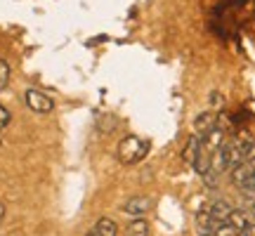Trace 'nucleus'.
Returning <instances> with one entry per match:
<instances>
[{"label": "nucleus", "mask_w": 255, "mask_h": 236, "mask_svg": "<svg viewBox=\"0 0 255 236\" xmlns=\"http://www.w3.org/2000/svg\"><path fill=\"white\" fill-rule=\"evenodd\" d=\"M149 139H142L137 135H128L119 142V149H116V156H119L121 163L126 165H135L139 163L146 154H149Z\"/></svg>", "instance_id": "nucleus-1"}, {"label": "nucleus", "mask_w": 255, "mask_h": 236, "mask_svg": "<svg viewBox=\"0 0 255 236\" xmlns=\"http://www.w3.org/2000/svg\"><path fill=\"white\" fill-rule=\"evenodd\" d=\"M24 102H26L28 109L36 111V114H50V111L55 109V100L47 97L45 92L33 90V88H28V90L24 92Z\"/></svg>", "instance_id": "nucleus-2"}, {"label": "nucleus", "mask_w": 255, "mask_h": 236, "mask_svg": "<svg viewBox=\"0 0 255 236\" xmlns=\"http://www.w3.org/2000/svg\"><path fill=\"white\" fill-rule=\"evenodd\" d=\"M151 206H154V201L149 199V196H132V199L126 201L123 210H126V215H130V218H144L146 213L151 210Z\"/></svg>", "instance_id": "nucleus-3"}, {"label": "nucleus", "mask_w": 255, "mask_h": 236, "mask_svg": "<svg viewBox=\"0 0 255 236\" xmlns=\"http://www.w3.org/2000/svg\"><path fill=\"white\" fill-rule=\"evenodd\" d=\"M213 127H218V116L213 111H203V114H199V116L194 118V132L196 135L206 137Z\"/></svg>", "instance_id": "nucleus-4"}, {"label": "nucleus", "mask_w": 255, "mask_h": 236, "mask_svg": "<svg viewBox=\"0 0 255 236\" xmlns=\"http://www.w3.org/2000/svg\"><path fill=\"white\" fill-rule=\"evenodd\" d=\"M229 173H232V177H229V180H232V184L241 189V187H244V184H246V182L251 180V177H253V173H255V163H248V161H244L241 165L232 168Z\"/></svg>", "instance_id": "nucleus-5"}, {"label": "nucleus", "mask_w": 255, "mask_h": 236, "mask_svg": "<svg viewBox=\"0 0 255 236\" xmlns=\"http://www.w3.org/2000/svg\"><path fill=\"white\" fill-rule=\"evenodd\" d=\"M206 210L210 213V218L215 220V222H220V225H222V222H227L229 213H232V206H229L225 199H213L208 206H206Z\"/></svg>", "instance_id": "nucleus-6"}, {"label": "nucleus", "mask_w": 255, "mask_h": 236, "mask_svg": "<svg viewBox=\"0 0 255 236\" xmlns=\"http://www.w3.org/2000/svg\"><path fill=\"white\" fill-rule=\"evenodd\" d=\"M88 236H119V225H116V220L111 218H100L92 225Z\"/></svg>", "instance_id": "nucleus-7"}, {"label": "nucleus", "mask_w": 255, "mask_h": 236, "mask_svg": "<svg viewBox=\"0 0 255 236\" xmlns=\"http://www.w3.org/2000/svg\"><path fill=\"white\" fill-rule=\"evenodd\" d=\"M218 225L220 222H215V220L210 218V213L206 208L199 210V215H196V232H199V236H213Z\"/></svg>", "instance_id": "nucleus-8"}, {"label": "nucleus", "mask_w": 255, "mask_h": 236, "mask_svg": "<svg viewBox=\"0 0 255 236\" xmlns=\"http://www.w3.org/2000/svg\"><path fill=\"white\" fill-rule=\"evenodd\" d=\"M201 142H203V149L208 154H213L215 149H220V146L225 144V130L222 127H213L206 137H201Z\"/></svg>", "instance_id": "nucleus-9"}, {"label": "nucleus", "mask_w": 255, "mask_h": 236, "mask_svg": "<svg viewBox=\"0 0 255 236\" xmlns=\"http://www.w3.org/2000/svg\"><path fill=\"white\" fill-rule=\"evenodd\" d=\"M201 146H203V142H201L199 135H191L189 139H187V144H184V149H182V161L184 163H189V165L194 163V158L199 156Z\"/></svg>", "instance_id": "nucleus-10"}, {"label": "nucleus", "mask_w": 255, "mask_h": 236, "mask_svg": "<svg viewBox=\"0 0 255 236\" xmlns=\"http://www.w3.org/2000/svg\"><path fill=\"white\" fill-rule=\"evenodd\" d=\"M227 222L239 232V229H244V227H248V225H251V215H248L246 210H241V208H232Z\"/></svg>", "instance_id": "nucleus-11"}, {"label": "nucleus", "mask_w": 255, "mask_h": 236, "mask_svg": "<svg viewBox=\"0 0 255 236\" xmlns=\"http://www.w3.org/2000/svg\"><path fill=\"white\" fill-rule=\"evenodd\" d=\"M126 236H149V222L144 218L132 220L126 227Z\"/></svg>", "instance_id": "nucleus-12"}, {"label": "nucleus", "mask_w": 255, "mask_h": 236, "mask_svg": "<svg viewBox=\"0 0 255 236\" xmlns=\"http://www.w3.org/2000/svg\"><path fill=\"white\" fill-rule=\"evenodd\" d=\"M191 165H194V170H196L199 175H203V173H206V170L210 168V154L206 151V149H203V146H201L199 156L194 158V163H191Z\"/></svg>", "instance_id": "nucleus-13"}, {"label": "nucleus", "mask_w": 255, "mask_h": 236, "mask_svg": "<svg viewBox=\"0 0 255 236\" xmlns=\"http://www.w3.org/2000/svg\"><path fill=\"white\" fill-rule=\"evenodd\" d=\"M201 180H203V184H206L208 189H215V187H218V184H220V175L215 173L213 168H208L206 173L201 175Z\"/></svg>", "instance_id": "nucleus-14"}, {"label": "nucleus", "mask_w": 255, "mask_h": 236, "mask_svg": "<svg viewBox=\"0 0 255 236\" xmlns=\"http://www.w3.org/2000/svg\"><path fill=\"white\" fill-rule=\"evenodd\" d=\"M9 83V64L5 59H0V90H5Z\"/></svg>", "instance_id": "nucleus-15"}, {"label": "nucleus", "mask_w": 255, "mask_h": 236, "mask_svg": "<svg viewBox=\"0 0 255 236\" xmlns=\"http://www.w3.org/2000/svg\"><path fill=\"white\" fill-rule=\"evenodd\" d=\"M213 236H237V229L232 227L229 222H222V225H218V227H215Z\"/></svg>", "instance_id": "nucleus-16"}, {"label": "nucleus", "mask_w": 255, "mask_h": 236, "mask_svg": "<svg viewBox=\"0 0 255 236\" xmlns=\"http://www.w3.org/2000/svg\"><path fill=\"white\" fill-rule=\"evenodd\" d=\"M208 102H210V109H222L225 107V95L222 92H210V97H208Z\"/></svg>", "instance_id": "nucleus-17"}, {"label": "nucleus", "mask_w": 255, "mask_h": 236, "mask_svg": "<svg viewBox=\"0 0 255 236\" xmlns=\"http://www.w3.org/2000/svg\"><path fill=\"white\" fill-rule=\"evenodd\" d=\"M9 120H12V114H9V111L0 104V130H2V127H7Z\"/></svg>", "instance_id": "nucleus-18"}, {"label": "nucleus", "mask_w": 255, "mask_h": 236, "mask_svg": "<svg viewBox=\"0 0 255 236\" xmlns=\"http://www.w3.org/2000/svg\"><path fill=\"white\" fill-rule=\"evenodd\" d=\"M237 236H255V225H253V222H251L248 227L239 229V232H237Z\"/></svg>", "instance_id": "nucleus-19"}, {"label": "nucleus", "mask_w": 255, "mask_h": 236, "mask_svg": "<svg viewBox=\"0 0 255 236\" xmlns=\"http://www.w3.org/2000/svg\"><path fill=\"white\" fill-rule=\"evenodd\" d=\"M246 161H248V163H255V144L251 146V151L246 154Z\"/></svg>", "instance_id": "nucleus-20"}, {"label": "nucleus", "mask_w": 255, "mask_h": 236, "mask_svg": "<svg viewBox=\"0 0 255 236\" xmlns=\"http://www.w3.org/2000/svg\"><path fill=\"white\" fill-rule=\"evenodd\" d=\"M2 220H5V203L0 201V222H2Z\"/></svg>", "instance_id": "nucleus-21"}, {"label": "nucleus", "mask_w": 255, "mask_h": 236, "mask_svg": "<svg viewBox=\"0 0 255 236\" xmlns=\"http://www.w3.org/2000/svg\"><path fill=\"white\" fill-rule=\"evenodd\" d=\"M248 215H251V218H255V201L251 203V208H248Z\"/></svg>", "instance_id": "nucleus-22"}, {"label": "nucleus", "mask_w": 255, "mask_h": 236, "mask_svg": "<svg viewBox=\"0 0 255 236\" xmlns=\"http://www.w3.org/2000/svg\"><path fill=\"white\" fill-rule=\"evenodd\" d=\"M0 144H2V137H0Z\"/></svg>", "instance_id": "nucleus-23"}]
</instances>
